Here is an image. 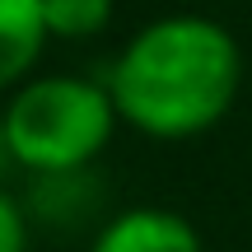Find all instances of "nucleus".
<instances>
[{"instance_id": "f257e3e1", "label": "nucleus", "mask_w": 252, "mask_h": 252, "mask_svg": "<svg viewBox=\"0 0 252 252\" xmlns=\"http://www.w3.org/2000/svg\"><path fill=\"white\" fill-rule=\"evenodd\" d=\"M103 84L135 135L196 140L238 103L243 47L210 14H159L122 42Z\"/></svg>"}, {"instance_id": "f03ea898", "label": "nucleus", "mask_w": 252, "mask_h": 252, "mask_svg": "<svg viewBox=\"0 0 252 252\" xmlns=\"http://www.w3.org/2000/svg\"><path fill=\"white\" fill-rule=\"evenodd\" d=\"M117 126L122 122L108 98V84L65 70L24 80L0 108L5 150L28 178L89 173Z\"/></svg>"}, {"instance_id": "7ed1b4c3", "label": "nucleus", "mask_w": 252, "mask_h": 252, "mask_svg": "<svg viewBox=\"0 0 252 252\" xmlns=\"http://www.w3.org/2000/svg\"><path fill=\"white\" fill-rule=\"evenodd\" d=\"M89 252H206L196 224L168 206H131L108 215L89 238Z\"/></svg>"}, {"instance_id": "20e7f679", "label": "nucleus", "mask_w": 252, "mask_h": 252, "mask_svg": "<svg viewBox=\"0 0 252 252\" xmlns=\"http://www.w3.org/2000/svg\"><path fill=\"white\" fill-rule=\"evenodd\" d=\"M47 42V19H42V0H0V94H14L24 80L37 75Z\"/></svg>"}, {"instance_id": "39448f33", "label": "nucleus", "mask_w": 252, "mask_h": 252, "mask_svg": "<svg viewBox=\"0 0 252 252\" xmlns=\"http://www.w3.org/2000/svg\"><path fill=\"white\" fill-rule=\"evenodd\" d=\"M112 5L117 0H42V19L61 42H94L112 24Z\"/></svg>"}, {"instance_id": "423d86ee", "label": "nucleus", "mask_w": 252, "mask_h": 252, "mask_svg": "<svg viewBox=\"0 0 252 252\" xmlns=\"http://www.w3.org/2000/svg\"><path fill=\"white\" fill-rule=\"evenodd\" d=\"M33 243V215L19 196L0 187V252H28Z\"/></svg>"}]
</instances>
